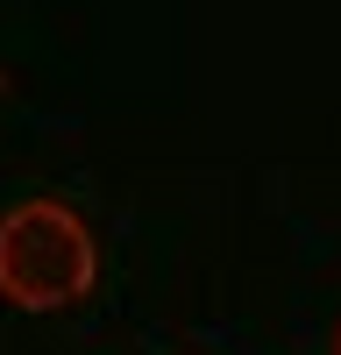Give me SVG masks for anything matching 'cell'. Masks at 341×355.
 Listing matches in <instances>:
<instances>
[{
    "label": "cell",
    "mask_w": 341,
    "mask_h": 355,
    "mask_svg": "<svg viewBox=\"0 0 341 355\" xmlns=\"http://www.w3.org/2000/svg\"><path fill=\"white\" fill-rule=\"evenodd\" d=\"M334 355H341V327H334Z\"/></svg>",
    "instance_id": "2"
},
{
    "label": "cell",
    "mask_w": 341,
    "mask_h": 355,
    "mask_svg": "<svg viewBox=\"0 0 341 355\" xmlns=\"http://www.w3.org/2000/svg\"><path fill=\"white\" fill-rule=\"evenodd\" d=\"M100 277V249L64 199H21L0 214V299L21 313H57Z\"/></svg>",
    "instance_id": "1"
}]
</instances>
